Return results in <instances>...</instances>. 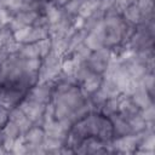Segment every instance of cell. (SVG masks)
Returning a JSON list of instances; mask_svg holds the SVG:
<instances>
[{
    "mask_svg": "<svg viewBox=\"0 0 155 155\" xmlns=\"http://www.w3.org/2000/svg\"><path fill=\"white\" fill-rule=\"evenodd\" d=\"M111 56H113L111 52L107 47H102L97 51H93L91 53L90 58L85 63L90 68L91 71L97 73V74H103L109 64Z\"/></svg>",
    "mask_w": 155,
    "mask_h": 155,
    "instance_id": "obj_1",
    "label": "cell"
},
{
    "mask_svg": "<svg viewBox=\"0 0 155 155\" xmlns=\"http://www.w3.org/2000/svg\"><path fill=\"white\" fill-rule=\"evenodd\" d=\"M18 108L33 122H39L40 121L42 124V117H44V114H45L46 104H42V103L35 102L33 99L25 98V99L21 101V103L18 104Z\"/></svg>",
    "mask_w": 155,
    "mask_h": 155,
    "instance_id": "obj_2",
    "label": "cell"
},
{
    "mask_svg": "<svg viewBox=\"0 0 155 155\" xmlns=\"http://www.w3.org/2000/svg\"><path fill=\"white\" fill-rule=\"evenodd\" d=\"M29 90L30 91L27 98L42 103V104H47L51 101L52 94H53V82L50 81V82H44V84H36V86L34 85Z\"/></svg>",
    "mask_w": 155,
    "mask_h": 155,
    "instance_id": "obj_3",
    "label": "cell"
},
{
    "mask_svg": "<svg viewBox=\"0 0 155 155\" xmlns=\"http://www.w3.org/2000/svg\"><path fill=\"white\" fill-rule=\"evenodd\" d=\"M102 80L103 78L101 76V74H97V73H91L84 81H82V86H81V93L84 94L85 98H87L88 94H92L93 92H96L99 87H101V84H102Z\"/></svg>",
    "mask_w": 155,
    "mask_h": 155,
    "instance_id": "obj_4",
    "label": "cell"
},
{
    "mask_svg": "<svg viewBox=\"0 0 155 155\" xmlns=\"http://www.w3.org/2000/svg\"><path fill=\"white\" fill-rule=\"evenodd\" d=\"M122 18L125 19V22H127L132 25H138L139 23L144 22L143 13L136 2L128 5L127 7H125L122 10Z\"/></svg>",
    "mask_w": 155,
    "mask_h": 155,
    "instance_id": "obj_5",
    "label": "cell"
},
{
    "mask_svg": "<svg viewBox=\"0 0 155 155\" xmlns=\"http://www.w3.org/2000/svg\"><path fill=\"white\" fill-rule=\"evenodd\" d=\"M109 117H110V122H111L114 133H116V134L120 136V137L132 133V130H131V127H130L128 121H127L124 116H121L119 113H115V114L110 115Z\"/></svg>",
    "mask_w": 155,
    "mask_h": 155,
    "instance_id": "obj_6",
    "label": "cell"
},
{
    "mask_svg": "<svg viewBox=\"0 0 155 155\" xmlns=\"http://www.w3.org/2000/svg\"><path fill=\"white\" fill-rule=\"evenodd\" d=\"M132 101L138 105V108L142 110L147 107H149L150 104H153V101H151V94L142 86L140 81L138 84V87L136 88V91L133 92V94L131 96Z\"/></svg>",
    "mask_w": 155,
    "mask_h": 155,
    "instance_id": "obj_7",
    "label": "cell"
},
{
    "mask_svg": "<svg viewBox=\"0 0 155 155\" xmlns=\"http://www.w3.org/2000/svg\"><path fill=\"white\" fill-rule=\"evenodd\" d=\"M44 11H45L44 13H45V16L47 18L48 24H56V23H58L63 18V15H64V12L57 5H54L51 1L50 2H46L45 7H44Z\"/></svg>",
    "mask_w": 155,
    "mask_h": 155,
    "instance_id": "obj_8",
    "label": "cell"
},
{
    "mask_svg": "<svg viewBox=\"0 0 155 155\" xmlns=\"http://www.w3.org/2000/svg\"><path fill=\"white\" fill-rule=\"evenodd\" d=\"M18 53H19L24 59H28V58H39V57H40L39 47H38V44H36V42L23 44Z\"/></svg>",
    "mask_w": 155,
    "mask_h": 155,
    "instance_id": "obj_9",
    "label": "cell"
},
{
    "mask_svg": "<svg viewBox=\"0 0 155 155\" xmlns=\"http://www.w3.org/2000/svg\"><path fill=\"white\" fill-rule=\"evenodd\" d=\"M39 15L40 13L36 11H19L15 15V18H17L24 25H33Z\"/></svg>",
    "mask_w": 155,
    "mask_h": 155,
    "instance_id": "obj_10",
    "label": "cell"
},
{
    "mask_svg": "<svg viewBox=\"0 0 155 155\" xmlns=\"http://www.w3.org/2000/svg\"><path fill=\"white\" fill-rule=\"evenodd\" d=\"M127 121L130 124L132 133H140V132H143L147 128V121L142 117L140 113L134 115V116H132V117H130Z\"/></svg>",
    "mask_w": 155,
    "mask_h": 155,
    "instance_id": "obj_11",
    "label": "cell"
},
{
    "mask_svg": "<svg viewBox=\"0 0 155 155\" xmlns=\"http://www.w3.org/2000/svg\"><path fill=\"white\" fill-rule=\"evenodd\" d=\"M119 97H115V98H108L105 101V103L102 105L101 108V111L104 116H110L115 113H117V109H119Z\"/></svg>",
    "mask_w": 155,
    "mask_h": 155,
    "instance_id": "obj_12",
    "label": "cell"
},
{
    "mask_svg": "<svg viewBox=\"0 0 155 155\" xmlns=\"http://www.w3.org/2000/svg\"><path fill=\"white\" fill-rule=\"evenodd\" d=\"M4 128L1 130L2 132V137H8V138H17L21 133H19V128L17 126L16 122L11 121V120H7L5 124H4Z\"/></svg>",
    "mask_w": 155,
    "mask_h": 155,
    "instance_id": "obj_13",
    "label": "cell"
},
{
    "mask_svg": "<svg viewBox=\"0 0 155 155\" xmlns=\"http://www.w3.org/2000/svg\"><path fill=\"white\" fill-rule=\"evenodd\" d=\"M82 1L84 0H69L65 5H64V13L73 17V16H76L81 5H82Z\"/></svg>",
    "mask_w": 155,
    "mask_h": 155,
    "instance_id": "obj_14",
    "label": "cell"
},
{
    "mask_svg": "<svg viewBox=\"0 0 155 155\" xmlns=\"http://www.w3.org/2000/svg\"><path fill=\"white\" fill-rule=\"evenodd\" d=\"M41 68V61L39 58L24 59V70L28 73H39Z\"/></svg>",
    "mask_w": 155,
    "mask_h": 155,
    "instance_id": "obj_15",
    "label": "cell"
},
{
    "mask_svg": "<svg viewBox=\"0 0 155 155\" xmlns=\"http://www.w3.org/2000/svg\"><path fill=\"white\" fill-rule=\"evenodd\" d=\"M38 47H39V52H40V57H45L46 54H48L52 50V44H51V38H45L42 40L36 41Z\"/></svg>",
    "mask_w": 155,
    "mask_h": 155,
    "instance_id": "obj_16",
    "label": "cell"
},
{
    "mask_svg": "<svg viewBox=\"0 0 155 155\" xmlns=\"http://www.w3.org/2000/svg\"><path fill=\"white\" fill-rule=\"evenodd\" d=\"M12 18H13V15L6 7H4V6L0 7V29L7 27Z\"/></svg>",
    "mask_w": 155,
    "mask_h": 155,
    "instance_id": "obj_17",
    "label": "cell"
},
{
    "mask_svg": "<svg viewBox=\"0 0 155 155\" xmlns=\"http://www.w3.org/2000/svg\"><path fill=\"white\" fill-rule=\"evenodd\" d=\"M140 115L142 117L147 121V122H154V119H155V111H154V105L150 104L149 107L144 108L140 110Z\"/></svg>",
    "mask_w": 155,
    "mask_h": 155,
    "instance_id": "obj_18",
    "label": "cell"
},
{
    "mask_svg": "<svg viewBox=\"0 0 155 155\" xmlns=\"http://www.w3.org/2000/svg\"><path fill=\"white\" fill-rule=\"evenodd\" d=\"M115 4H116V5H119V6L124 10V8H125V7H127L128 5L133 4V0H115Z\"/></svg>",
    "mask_w": 155,
    "mask_h": 155,
    "instance_id": "obj_19",
    "label": "cell"
},
{
    "mask_svg": "<svg viewBox=\"0 0 155 155\" xmlns=\"http://www.w3.org/2000/svg\"><path fill=\"white\" fill-rule=\"evenodd\" d=\"M69 0H51V2H53L57 6H64Z\"/></svg>",
    "mask_w": 155,
    "mask_h": 155,
    "instance_id": "obj_20",
    "label": "cell"
},
{
    "mask_svg": "<svg viewBox=\"0 0 155 155\" xmlns=\"http://www.w3.org/2000/svg\"><path fill=\"white\" fill-rule=\"evenodd\" d=\"M4 6V4H2V0H0V7H2Z\"/></svg>",
    "mask_w": 155,
    "mask_h": 155,
    "instance_id": "obj_21",
    "label": "cell"
}]
</instances>
